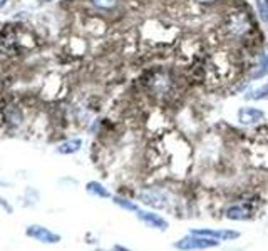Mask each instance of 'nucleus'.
<instances>
[{
    "instance_id": "4",
    "label": "nucleus",
    "mask_w": 268,
    "mask_h": 251,
    "mask_svg": "<svg viewBox=\"0 0 268 251\" xmlns=\"http://www.w3.org/2000/svg\"><path fill=\"white\" fill-rule=\"evenodd\" d=\"M25 234L37 241L47 243V245H56V243L61 241V236L57 233H52L44 226H39V225H30L29 228L25 230Z\"/></svg>"
},
{
    "instance_id": "10",
    "label": "nucleus",
    "mask_w": 268,
    "mask_h": 251,
    "mask_svg": "<svg viewBox=\"0 0 268 251\" xmlns=\"http://www.w3.org/2000/svg\"><path fill=\"white\" fill-rule=\"evenodd\" d=\"M94 5L101 7V9H108V7L114 5V0H92Z\"/></svg>"
},
{
    "instance_id": "3",
    "label": "nucleus",
    "mask_w": 268,
    "mask_h": 251,
    "mask_svg": "<svg viewBox=\"0 0 268 251\" xmlns=\"http://www.w3.org/2000/svg\"><path fill=\"white\" fill-rule=\"evenodd\" d=\"M191 234H198V236H208L213 240L220 241H233L238 240L240 233L233 230H208V228H198V230H190Z\"/></svg>"
},
{
    "instance_id": "14",
    "label": "nucleus",
    "mask_w": 268,
    "mask_h": 251,
    "mask_svg": "<svg viewBox=\"0 0 268 251\" xmlns=\"http://www.w3.org/2000/svg\"><path fill=\"white\" fill-rule=\"evenodd\" d=\"M45 2H50V0H45Z\"/></svg>"
},
{
    "instance_id": "7",
    "label": "nucleus",
    "mask_w": 268,
    "mask_h": 251,
    "mask_svg": "<svg viewBox=\"0 0 268 251\" xmlns=\"http://www.w3.org/2000/svg\"><path fill=\"white\" fill-rule=\"evenodd\" d=\"M82 146V141L81 139H70L66 141V143L59 144L57 146V152L59 154H72V152H77Z\"/></svg>"
},
{
    "instance_id": "12",
    "label": "nucleus",
    "mask_w": 268,
    "mask_h": 251,
    "mask_svg": "<svg viewBox=\"0 0 268 251\" xmlns=\"http://www.w3.org/2000/svg\"><path fill=\"white\" fill-rule=\"evenodd\" d=\"M0 206H3V208H5V211H7V213H12V208L9 206V203H7V199L0 198Z\"/></svg>"
},
{
    "instance_id": "5",
    "label": "nucleus",
    "mask_w": 268,
    "mask_h": 251,
    "mask_svg": "<svg viewBox=\"0 0 268 251\" xmlns=\"http://www.w3.org/2000/svg\"><path fill=\"white\" fill-rule=\"evenodd\" d=\"M136 218L141 219V221H143L146 226H149V228H156L159 231H166L169 228V223L166 221V219H164L163 216H159V214H156V213H151V211L137 209Z\"/></svg>"
},
{
    "instance_id": "9",
    "label": "nucleus",
    "mask_w": 268,
    "mask_h": 251,
    "mask_svg": "<svg viewBox=\"0 0 268 251\" xmlns=\"http://www.w3.org/2000/svg\"><path fill=\"white\" fill-rule=\"evenodd\" d=\"M112 201H114V205L121 206L126 211H134V213H136V211L139 209V206H137L136 203L129 201L128 198H123V196H112Z\"/></svg>"
},
{
    "instance_id": "6",
    "label": "nucleus",
    "mask_w": 268,
    "mask_h": 251,
    "mask_svg": "<svg viewBox=\"0 0 268 251\" xmlns=\"http://www.w3.org/2000/svg\"><path fill=\"white\" fill-rule=\"evenodd\" d=\"M226 218L235 219V221H245V219L251 218V211L245 206H231L226 209Z\"/></svg>"
},
{
    "instance_id": "1",
    "label": "nucleus",
    "mask_w": 268,
    "mask_h": 251,
    "mask_svg": "<svg viewBox=\"0 0 268 251\" xmlns=\"http://www.w3.org/2000/svg\"><path fill=\"white\" fill-rule=\"evenodd\" d=\"M176 250L179 251H196V250H210L220 246V240H213L208 236H198V234H188V236L181 238L175 245Z\"/></svg>"
},
{
    "instance_id": "13",
    "label": "nucleus",
    "mask_w": 268,
    "mask_h": 251,
    "mask_svg": "<svg viewBox=\"0 0 268 251\" xmlns=\"http://www.w3.org/2000/svg\"><path fill=\"white\" fill-rule=\"evenodd\" d=\"M7 2H9V0H0V10H2L3 7L7 5Z\"/></svg>"
},
{
    "instance_id": "2",
    "label": "nucleus",
    "mask_w": 268,
    "mask_h": 251,
    "mask_svg": "<svg viewBox=\"0 0 268 251\" xmlns=\"http://www.w3.org/2000/svg\"><path fill=\"white\" fill-rule=\"evenodd\" d=\"M137 198L144 203L146 206L157 208V209H164L169 206V196L164 191L155 189V188H148V189L139 191Z\"/></svg>"
},
{
    "instance_id": "8",
    "label": "nucleus",
    "mask_w": 268,
    "mask_h": 251,
    "mask_svg": "<svg viewBox=\"0 0 268 251\" xmlns=\"http://www.w3.org/2000/svg\"><path fill=\"white\" fill-rule=\"evenodd\" d=\"M86 189H88V193H89V194L99 196V198H111V193H109V191L106 189V188L102 186L101 183H97V181H90V183H88Z\"/></svg>"
},
{
    "instance_id": "11",
    "label": "nucleus",
    "mask_w": 268,
    "mask_h": 251,
    "mask_svg": "<svg viewBox=\"0 0 268 251\" xmlns=\"http://www.w3.org/2000/svg\"><path fill=\"white\" fill-rule=\"evenodd\" d=\"M97 251H131V250L126 248V246H119V245H116V246H112L111 250H97Z\"/></svg>"
}]
</instances>
